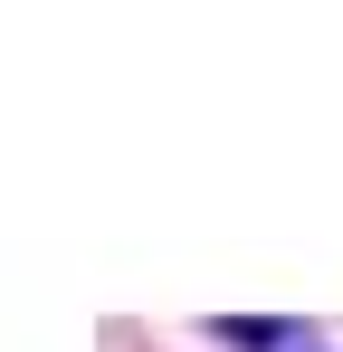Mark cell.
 I'll return each instance as SVG.
<instances>
[{
    "mask_svg": "<svg viewBox=\"0 0 343 352\" xmlns=\"http://www.w3.org/2000/svg\"><path fill=\"white\" fill-rule=\"evenodd\" d=\"M220 333H229V343H238V352H286V343H295L286 324H220Z\"/></svg>",
    "mask_w": 343,
    "mask_h": 352,
    "instance_id": "cell-1",
    "label": "cell"
}]
</instances>
